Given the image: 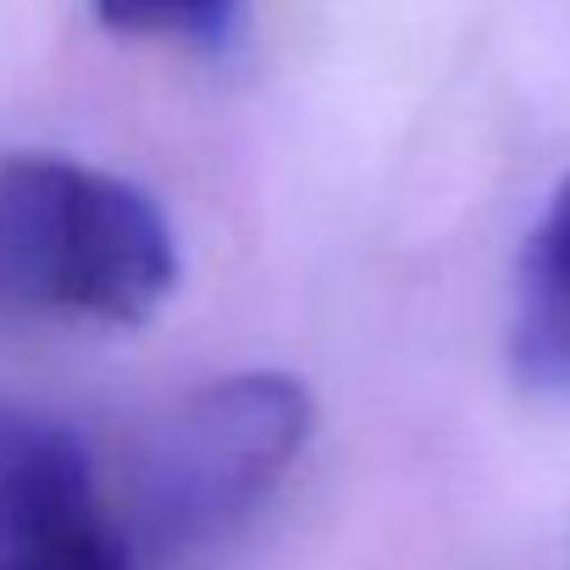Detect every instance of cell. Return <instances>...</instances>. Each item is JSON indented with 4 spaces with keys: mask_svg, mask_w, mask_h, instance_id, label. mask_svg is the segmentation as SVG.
Listing matches in <instances>:
<instances>
[{
    "mask_svg": "<svg viewBox=\"0 0 570 570\" xmlns=\"http://www.w3.org/2000/svg\"><path fill=\"white\" fill-rule=\"evenodd\" d=\"M510 372L527 393L570 399V173L554 184L515 266Z\"/></svg>",
    "mask_w": 570,
    "mask_h": 570,
    "instance_id": "obj_4",
    "label": "cell"
},
{
    "mask_svg": "<svg viewBox=\"0 0 570 570\" xmlns=\"http://www.w3.org/2000/svg\"><path fill=\"white\" fill-rule=\"evenodd\" d=\"M0 570H145L89 443L0 399Z\"/></svg>",
    "mask_w": 570,
    "mask_h": 570,
    "instance_id": "obj_3",
    "label": "cell"
},
{
    "mask_svg": "<svg viewBox=\"0 0 570 570\" xmlns=\"http://www.w3.org/2000/svg\"><path fill=\"white\" fill-rule=\"evenodd\" d=\"M178 288L167 210L67 156H0V316L139 327Z\"/></svg>",
    "mask_w": 570,
    "mask_h": 570,
    "instance_id": "obj_1",
    "label": "cell"
},
{
    "mask_svg": "<svg viewBox=\"0 0 570 570\" xmlns=\"http://www.w3.org/2000/svg\"><path fill=\"white\" fill-rule=\"evenodd\" d=\"M95 17L122 39H161L216 50L233 39L244 0H89Z\"/></svg>",
    "mask_w": 570,
    "mask_h": 570,
    "instance_id": "obj_5",
    "label": "cell"
},
{
    "mask_svg": "<svg viewBox=\"0 0 570 570\" xmlns=\"http://www.w3.org/2000/svg\"><path fill=\"white\" fill-rule=\"evenodd\" d=\"M311 426L316 399L288 372H233L161 410L111 493L139 566H184L238 532L305 454Z\"/></svg>",
    "mask_w": 570,
    "mask_h": 570,
    "instance_id": "obj_2",
    "label": "cell"
}]
</instances>
